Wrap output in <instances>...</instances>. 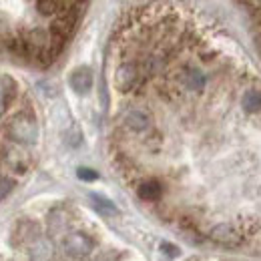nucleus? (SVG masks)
Segmentation results:
<instances>
[{"label":"nucleus","instance_id":"1","mask_svg":"<svg viewBox=\"0 0 261 261\" xmlns=\"http://www.w3.org/2000/svg\"><path fill=\"white\" fill-rule=\"evenodd\" d=\"M4 135L12 143L18 145H34L38 141V123L34 117V111L31 107L18 111L6 125H4Z\"/></svg>","mask_w":261,"mask_h":261},{"label":"nucleus","instance_id":"2","mask_svg":"<svg viewBox=\"0 0 261 261\" xmlns=\"http://www.w3.org/2000/svg\"><path fill=\"white\" fill-rule=\"evenodd\" d=\"M63 247H65V251L70 257L81 259V257H87L93 251V239L83 235V233H70V235L65 237Z\"/></svg>","mask_w":261,"mask_h":261},{"label":"nucleus","instance_id":"3","mask_svg":"<svg viewBox=\"0 0 261 261\" xmlns=\"http://www.w3.org/2000/svg\"><path fill=\"white\" fill-rule=\"evenodd\" d=\"M68 83H70V87H72L74 93L85 95V93H89L91 87H93V70H91L89 66H79L76 70H72Z\"/></svg>","mask_w":261,"mask_h":261},{"label":"nucleus","instance_id":"4","mask_svg":"<svg viewBox=\"0 0 261 261\" xmlns=\"http://www.w3.org/2000/svg\"><path fill=\"white\" fill-rule=\"evenodd\" d=\"M4 165L8 169H12L16 175H24L29 171V167H31V159L27 155H22V153H8Z\"/></svg>","mask_w":261,"mask_h":261},{"label":"nucleus","instance_id":"5","mask_svg":"<svg viewBox=\"0 0 261 261\" xmlns=\"http://www.w3.org/2000/svg\"><path fill=\"white\" fill-rule=\"evenodd\" d=\"M0 97L4 98L8 105L18 97V85L12 76L8 74H0Z\"/></svg>","mask_w":261,"mask_h":261},{"label":"nucleus","instance_id":"6","mask_svg":"<svg viewBox=\"0 0 261 261\" xmlns=\"http://www.w3.org/2000/svg\"><path fill=\"white\" fill-rule=\"evenodd\" d=\"M31 257H33V261H48L50 259V243L44 239H38L33 245Z\"/></svg>","mask_w":261,"mask_h":261},{"label":"nucleus","instance_id":"7","mask_svg":"<svg viewBox=\"0 0 261 261\" xmlns=\"http://www.w3.org/2000/svg\"><path fill=\"white\" fill-rule=\"evenodd\" d=\"M91 199L95 201V207H97L98 213H102V215H117V213H119L117 207H115L109 199H105V197H100V195H91Z\"/></svg>","mask_w":261,"mask_h":261},{"label":"nucleus","instance_id":"8","mask_svg":"<svg viewBox=\"0 0 261 261\" xmlns=\"http://www.w3.org/2000/svg\"><path fill=\"white\" fill-rule=\"evenodd\" d=\"M16 181L10 179V177H0V201L6 199V195H10V191L14 189Z\"/></svg>","mask_w":261,"mask_h":261},{"label":"nucleus","instance_id":"9","mask_svg":"<svg viewBox=\"0 0 261 261\" xmlns=\"http://www.w3.org/2000/svg\"><path fill=\"white\" fill-rule=\"evenodd\" d=\"M76 175H79V179H83V181H95V179L98 177L93 169H85V167H83V169H79V171H76Z\"/></svg>","mask_w":261,"mask_h":261},{"label":"nucleus","instance_id":"10","mask_svg":"<svg viewBox=\"0 0 261 261\" xmlns=\"http://www.w3.org/2000/svg\"><path fill=\"white\" fill-rule=\"evenodd\" d=\"M8 107H10V105H8V102H6L4 98L0 97V117H2L4 113H6V109H8Z\"/></svg>","mask_w":261,"mask_h":261}]
</instances>
